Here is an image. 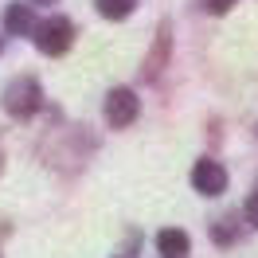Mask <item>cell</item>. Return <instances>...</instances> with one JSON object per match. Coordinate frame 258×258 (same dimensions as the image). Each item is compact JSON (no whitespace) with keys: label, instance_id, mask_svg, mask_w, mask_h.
<instances>
[{"label":"cell","instance_id":"10","mask_svg":"<svg viewBox=\"0 0 258 258\" xmlns=\"http://www.w3.org/2000/svg\"><path fill=\"white\" fill-rule=\"evenodd\" d=\"M246 219H250V223L258 227V192L250 196V200H246Z\"/></svg>","mask_w":258,"mask_h":258},{"label":"cell","instance_id":"7","mask_svg":"<svg viewBox=\"0 0 258 258\" xmlns=\"http://www.w3.org/2000/svg\"><path fill=\"white\" fill-rule=\"evenodd\" d=\"M133 8H137V0H98V12L106 20H125Z\"/></svg>","mask_w":258,"mask_h":258},{"label":"cell","instance_id":"4","mask_svg":"<svg viewBox=\"0 0 258 258\" xmlns=\"http://www.w3.org/2000/svg\"><path fill=\"white\" fill-rule=\"evenodd\" d=\"M192 184H196V192H204V196H219L227 188V168L219 161H196Z\"/></svg>","mask_w":258,"mask_h":258},{"label":"cell","instance_id":"8","mask_svg":"<svg viewBox=\"0 0 258 258\" xmlns=\"http://www.w3.org/2000/svg\"><path fill=\"white\" fill-rule=\"evenodd\" d=\"M235 235H239V231L231 227V219H219V223L211 227V239L215 242H235Z\"/></svg>","mask_w":258,"mask_h":258},{"label":"cell","instance_id":"2","mask_svg":"<svg viewBox=\"0 0 258 258\" xmlns=\"http://www.w3.org/2000/svg\"><path fill=\"white\" fill-rule=\"evenodd\" d=\"M4 106H8V113H16V117H32V113L39 110V82L35 79H16L4 90Z\"/></svg>","mask_w":258,"mask_h":258},{"label":"cell","instance_id":"6","mask_svg":"<svg viewBox=\"0 0 258 258\" xmlns=\"http://www.w3.org/2000/svg\"><path fill=\"white\" fill-rule=\"evenodd\" d=\"M157 250H161L164 258H184L188 254V235L176 231V227H168V231L157 235Z\"/></svg>","mask_w":258,"mask_h":258},{"label":"cell","instance_id":"3","mask_svg":"<svg viewBox=\"0 0 258 258\" xmlns=\"http://www.w3.org/2000/svg\"><path fill=\"white\" fill-rule=\"evenodd\" d=\"M137 113H141V106H137V94H133V90H125V86L110 90V98H106V121H110V125H117V129L133 125Z\"/></svg>","mask_w":258,"mask_h":258},{"label":"cell","instance_id":"1","mask_svg":"<svg viewBox=\"0 0 258 258\" xmlns=\"http://www.w3.org/2000/svg\"><path fill=\"white\" fill-rule=\"evenodd\" d=\"M71 39H75V28H71L67 16H51L43 24H35V43H39L43 55H63L71 47Z\"/></svg>","mask_w":258,"mask_h":258},{"label":"cell","instance_id":"9","mask_svg":"<svg viewBox=\"0 0 258 258\" xmlns=\"http://www.w3.org/2000/svg\"><path fill=\"white\" fill-rule=\"evenodd\" d=\"M204 8H208L211 16H223V12H231V8H235V0H204Z\"/></svg>","mask_w":258,"mask_h":258},{"label":"cell","instance_id":"11","mask_svg":"<svg viewBox=\"0 0 258 258\" xmlns=\"http://www.w3.org/2000/svg\"><path fill=\"white\" fill-rule=\"evenodd\" d=\"M39 4H51V0H39Z\"/></svg>","mask_w":258,"mask_h":258},{"label":"cell","instance_id":"5","mask_svg":"<svg viewBox=\"0 0 258 258\" xmlns=\"http://www.w3.org/2000/svg\"><path fill=\"white\" fill-rule=\"evenodd\" d=\"M4 28L12 35H32L35 32V12L28 4H8L4 8Z\"/></svg>","mask_w":258,"mask_h":258}]
</instances>
